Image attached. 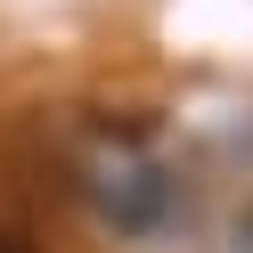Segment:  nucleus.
<instances>
[{"mask_svg":"<svg viewBox=\"0 0 253 253\" xmlns=\"http://www.w3.org/2000/svg\"><path fill=\"white\" fill-rule=\"evenodd\" d=\"M98 212L115 220L123 237H147V229H164V212H171V180L164 171H147V164H115V171H98Z\"/></svg>","mask_w":253,"mask_h":253,"instance_id":"f257e3e1","label":"nucleus"},{"mask_svg":"<svg viewBox=\"0 0 253 253\" xmlns=\"http://www.w3.org/2000/svg\"><path fill=\"white\" fill-rule=\"evenodd\" d=\"M0 253H41V245H33L25 229H0Z\"/></svg>","mask_w":253,"mask_h":253,"instance_id":"f03ea898","label":"nucleus"}]
</instances>
